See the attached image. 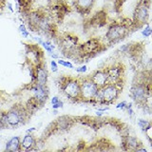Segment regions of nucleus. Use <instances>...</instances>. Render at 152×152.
<instances>
[{
	"instance_id": "a878e982",
	"label": "nucleus",
	"mask_w": 152,
	"mask_h": 152,
	"mask_svg": "<svg viewBox=\"0 0 152 152\" xmlns=\"http://www.w3.org/2000/svg\"><path fill=\"white\" fill-rule=\"evenodd\" d=\"M95 114H96V116H98V117H102V116H103V114H104V111L97 110L96 112H95Z\"/></svg>"
},
{
	"instance_id": "f03ea898",
	"label": "nucleus",
	"mask_w": 152,
	"mask_h": 152,
	"mask_svg": "<svg viewBox=\"0 0 152 152\" xmlns=\"http://www.w3.org/2000/svg\"><path fill=\"white\" fill-rule=\"evenodd\" d=\"M129 33V26L124 23H114L108 28V30L104 35V39L107 43L104 45H112L121 41L128 35Z\"/></svg>"
},
{
	"instance_id": "c85d7f7f",
	"label": "nucleus",
	"mask_w": 152,
	"mask_h": 152,
	"mask_svg": "<svg viewBox=\"0 0 152 152\" xmlns=\"http://www.w3.org/2000/svg\"><path fill=\"white\" fill-rule=\"evenodd\" d=\"M0 128H2V125H1V122H0Z\"/></svg>"
},
{
	"instance_id": "4be33fe9",
	"label": "nucleus",
	"mask_w": 152,
	"mask_h": 152,
	"mask_svg": "<svg viewBox=\"0 0 152 152\" xmlns=\"http://www.w3.org/2000/svg\"><path fill=\"white\" fill-rule=\"evenodd\" d=\"M61 100H60V98L58 97V96H53L51 99H50V103H51V104H57L58 102H60Z\"/></svg>"
},
{
	"instance_id": "b1692460",
	"label": "nucleus",
	"mask_w": 152,
	"mask_h": 152,
	"mask_svg": "<svg viewBox=\"0 0 152 152\" xmlns=\"http://www.w3.org/2000/svg\"><path fill=\"white\" fill-rule=\"evenodd\" d=\"M7 6H8V9L11 11L12 12H13V9H12V3H10V2H8L7 3Z\"/></svg>"
},
{
	"instance_id": "9d476101",
	"label": "nucleus",
	"mask_w": 152,
	"mask_h": 152,
	"mask_svg": "<svg viewBox=\"0 0 152 152\" xmlns=\"http://www.w3.org/2000/svg\"><path fill=\"white\" fill-rule=\"evenodd\" d=\"M74 122H75L74 117H71V116H69V115H65V116L59 117L55 121L57 131H66V130L69 129V128L72 126Z\"/></svg>"
},
{
	"instance_id": "9b49d317",
	"label": "nucleus",
	"mask_w": 152,
	"mask_h": 152,
	"mask_svg": "<svg viewBox=\"0 0 152 152\" xmlns=\"http://www.w3.org/2000/svg\"><path fill=\"white\" fill-rule=\"evenodd\" d=\"M20 146H21V150H25V151L36 149V139L32 135V133H27L24 136L23 140L20 142Z\"/></svg>"
},
{
	"instance_id": "bb28decb",
	"label": "nucleus",
	"mask_w": 152,
	"mask_h": 152,
	"mask_svg": "<svg viewBox=\"0 0 152 152\" xmlns=\"http://www.w3.org/2000/svg\"><path fill=\"white\" fill-rule=\"evenodd\" d=\"M135 151H141V152H146L147 150L145 148H141V147H139V148H137Z\"/></svg>"
},
{
	"instance_id": "0eeeda50",
	"label": "nucleus",
	"mask_w": 152,
	"mask_h": 152,
	"mask_svg": "<svg viewBox=\"0 0 152 152\" xmlns=\"http://www.w3.org/2000/svg\"><path fill=\"white\" fill-rule=\"evenodd\" d=\"M31 90L33 92V97L37 100L40 106H44L49 98V88L47 86H41L36 82L31 83Z\"/></svg>"
},
{
	"instance_id": "7ed1b4c3",
	"label": "nucleus",
	"mask_w": 152,
	"mask_h": 152,
	"mask_svg": "<svg viewBox=\"0 0 152 152\" xmlns=\"http://www.w3.org/2000/svg\"><path fill=\"white\" fill-rule=\"evenodd\" d=\"M6 114V121L9 126H18L21 124H25L26 121L30 118L31 114L27 111L26 107H12L8 111L5 112Z\"/></svg>"
},
{
	"instance_id": "a211bd4d",
	"label": "nucleus",
	"mask_w": 152,
	"mask_h": 152,
	"mask_svg": "<svg viewBox=\"0 0 152 152\" xmlns=\"http://www.w3.org/2000/svg\"><path fill=\"white\" fill-rule=\"evenodd\" d=\"M75 70H76V72H78V73H85L86 71L88 70V66L86 65H82L78 66V68H76Z\"/></svg>"
},
{
	"instance_id": "f257e3e1",
	"label": "nucleus",
	"mask_w": 152,
	"mask_h": 152,
	"mask_svg": "<svg viewBox=\"0 0 152 152\" xmlns=\"http://www.w3.org/2000/svg\"><path fill=\"white\" fill-rule=\"evenodd\" d=\"M124 84H107L104 87L99 88L97 95L95 96L94 100L97 104H113L120 96V93L123 90Z\"/></svg>"
},
{
	"instance_id": "f8f14e48",
	"label": "nucleus",
	"mask_w": 152,
	"mask_h": 152,
	"mask_svg": "<svg viewBox=\"0 0 152 152\" xmlns=\"http://www.w3.org/2000/svg\"><path fill=\"white\" fill-rule=\"evenodd\" d=\"M122 139L125 141L126 150H133V151H135L137 148H139V147H141L142 145V142L139 139H138V138H136L134 136L127 135V136L123 137Z\"/></svg>"
},
{
	"instance_id": "5701e85b",
	"label": "nucleus",
	"mask_w": 152,
	"mask_h": 152,
	"mask_svg": "<svg viewBox=\"0 0 152 152\" xmlns=\"http://www.w3.org/2000/svg\"><path fill=\"white\" fill-rule=\"evenodd\" d=\"M19 31H20L21 33L22 32H25V31H27V28H26V26L24 25V24H21L20 26H19Z\"/></svg>"
},
{
	"instance_id": "1a4fd4ad",
	"label": "nucleus",
	"mask_w": 152,
	"mask_h": 152,
	"mask_svg": "<svg viewBox=\"0 0 152 152\" xmlns=\"http://www.w3.org/2000/svg\"><path fill=\"white\" fill-rule=\"evenodd\" d=\"M35 69V82L41 86H47L48 83V70L47 65L45 64V61L41 62L34 66Z\"/></svg>"
},
{
	"instance_id": "6e6552de",
	"label": "nucleus",
	"mask_w": 152,
	"mask_h": 152,
	"mask_svg": "<svg viewBox=\"0 0 152 152\" xmlns=\"http://www.w3.org/2000/svg\"><path fill=\"white\" fill-rule=\"evenodd\" d=\"M88 76L98 86L99 88H101L108 84V76H107L106 69L104 68L93 71L92 73H90Z\"/></svg>"
},
{
	"instance_id": "2eb2a0df",
	"label": "nucleus",
	"mask_w": 152,
	"mask_h": 152,
	"mask_svg": "<svg viewBox=\"0 0 152 152\" xmlns=\"http://www.w3.org/2000/svg\"><path fill=\"white\" fill-rule=\"evenodd\" d=\"M138 126L142 131H148L151 129V123L145 119H138Z\"/></svg>"
},
{
	"instance_id": "dca6fc26",
	"label": "nucleus",
	"mask_w": 152,
	"mask_h": 152,
	"mask_svg": "<svg viewBox=\"0 0 152 152\" xmlns=\"http://www.w3.org/2000/svg\"><path fill=\"white\" fill-rule=\"evenodd\" d=\"M57 64L58 65H61L65 66V68H69V69H74V66L70 63L69 61H65L63 59H58V61H57Z\"/></svg>"
},
{
	"instance_id": "cd10ccee",
	"label": "nucleus",
	"mask_w": 152,
	"mask_h": 152,
	"mask_svg": "<svg viewBox=\"0 0 152 152\" xmlns=\"http://www.w3.org/2000/svg\"><path fill=\"white\" fill-rule=\"evenodd\" d=\"M58 113V110L57 109H53V114H57Z\"/></svg>"
},
{
	"instance_id": "f3484780",
	"label": "nucleus",
	"mask_w": 152,
	"mask_h": 152,
	"mask_svg": "<svg viewBox=\"0 0 152 152\" xmlns=\"http://www.w3.org/2000/svg\"><path fill=\"white\" fill-rule=\"evenodd\" d=\"M151 33H152V30L150 28V25H149V24H146L145 28L142 31V36H145V37H150Z\"/></svg>"
},
{
	"instance_id": "6ab92c4d",
	"label": "nucleus",
	"mask_w": 152,
	"mask_h": 152,
	"mask_svg": "<svg viewBox=\"0 0 152 152\" xmlns=\"http://www.w3.org/2000/svg\"><path fill=\"white\" fill-rule=\"evenodd\" d=\"M50 69L53 72H57V71H58V64H57L56 61L52 60L50 62Z\"/></svg>"
},
{
	"instance_id": "423d86ee",
	"label": "nucleus",
	"mask_w": 152,
	"mask_h": 152,
	"mask_svg": "<svg viewBox=\"0 0 152 152\" xmlns=\"http://www.w3.org/2000/svg\"><path fill=\"white\" fill-rule=\"evenodd\" d=\"M148 17H149L148 4L142 3L135 10L134 20L132 22V26L134 28H141L145 24H148L147 23Z\"/></svg>"
},
{
	"instance_id": "ddd939ff",
	"label": "nucleus",
	"mask_w": 152,
	"mask_h": 152,
	"mask_svg": "<svg viewBox=\"0 0 152 152\" xmlns=\"http://www.w3.org/2000/svg\"><path fill=\"white\" fill-rule=\"evenodd\" d=\"M95 0H76L75 1V7L77 11L81 13H88L90 9L92 8Z\"/></svg>"
},
{
	"instance_id": "20e7f679",
	"label": "nucleus",
	"mask_w": 152,
	"mask_h": 152,
	"mask_svg": "<svg viewBox=\"0 0 152 152\" xmlns=\"http://www.w3.org/2000/svg\"><path fill=\"white\" fill-rule=\"evenodd\" d=\"M78 79L81 88V102L88 103L89 100L95 98L99 91V88L88 76Z\"/></svg>"
},
{
	"instance_id": "4468645a",
	"label": "nucleus",
	"mask_w": 152,
	"mask_h": 152,
	"mask_svg": "<svg viewBox=\"0 0 152 152\" xmlns=\"http://www.w3.org/2000/svg\"><path fill=\"white\" fill-rule=\"evenodd\" d=\"M20 137L18 136H14L12 137V139H10L7 144L6 146H5V150L6 151H21V146H20Z\"/></svg>"
},
{
	"instance_id": "39448f33",
	"label": "nucleus",
	"mask_w": 152,
	"mask_h": 152,
	"mask_svg": "<svg viewBox=\"0 0 152 152\" xmlns=\"http://www.w3.org/2000/svg\"><path fill=\"white\" fill-rule=\"evenodd\" d=\"M68 99L71 102H81V88H80V82L78 78L69 77L65 85L60 88Z\"/></svg>"
},
{
	"instance_id": "393cba45",
	"label": "nucleus",
	"mask_w": 152,
	"mask_h": 152,
	"mask_svg": "<svg viewBox=\"0 0 152 152\" xmlns=\"http://www.w3.org/2000/svg\"><path fill=\"white\" fill-rule=\"evenodd\" d=\"M36 130V127H31V128H28V129L27 130V133H32L33 131H35Z\"/></svg>"
},
{
	"instance_id": "412c9836",
	"label": "nucleus",
	"mask_w": 152,
	"mask_h": 152,
	"mask_svg": "<svg viewBox=\"0 0 152 152\" xmlns=\"http://www.w3.org/2000/svg\"><path fill=\"white\" fill-rule=\"evenodd\" d=\"M63 106H64V102L61 100V101L58 102L57 104H52V109H58V108H60V107H63Z\"/></svg>"
},
{
	"instance_id": "aec40b11",
	"label": "nucleus",
	"mask_w": 152,
	"mask_h": 152,
	"mask_svg": "<svg viewBox=\"0 0 152 152\" xmlns=\"http://www.w3.org/2000/svg\"><path fill=\"white\" fill-rule=\"evenodd\" d=\"M126 104H127V102L126 101H122L121 103H119L117 106H116V108L117 109H125V107L126 106Z\"/></svg>"
}]
</instances>
